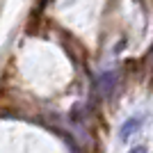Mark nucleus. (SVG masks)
<instances>
[{
    "label": "nucleus",
    "instance_id": "3",
    "mask_svg": "<svg viewBox=\"0 0 153 153\" xmlns=\"http://www.w3.org/2000/svg\"><path fill=\"white\" fill-rule=\"evenodd\" d=\"M130 153H149V149L144 146V144H137V146L130 149Z\"/></svg>",
    "mask_w": 153,
    "mask_h": 153
},
{
    "label": "nucleus",
    "instance_id": "2",
    "mask_svg": "<svg viewBox=\"0 0 153 153\" xmlns=\"http://www.w3.org/2000/svg\"><path fill=\"white\" fill-rule=\"evenodd\" d=\"M114 82H117V73L114 71H108V73L101 78V89H103L105 96H110L112 91H114Z\"/></svg>",
    "mask_w": 153,
    "mask_h": 153
},
{
    "label": "nucleus",
    "instance_id": "1",
    "mask_svg": "<svg viewBox=\"0 0 153 153\" xmlns=\"http://www.w3.org/2000/svg\"><path fill=\"white\" fill-rule=\"evenodd\" d=\"M142 123H144V117H140V114H135V117H130V119H126V121H123V126L119 128V137L126 142L128 137H133V135L142 128Z\"/></svg>",
    "mask_w": 153,
    "mask_h": 153
}]
</instances>
